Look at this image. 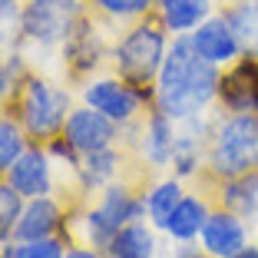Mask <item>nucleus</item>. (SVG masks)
Returning <instances> with one entry per match:
<instances>
[{"label": "nucleus", "instance_id": "0eeeda50", "mask_svg": "<svg viewBox=\"0 0 258 258\" xmlns=\"http://www.w3.org/2000/svg\"><path fill=\"white\" fill-rule=\"evenodd\" d=\"M83 103L119 126H136L146 116V103H156V90H139L122 76H103L83 86Z\"/></svg>", "mask_w": 258, "mask_h": 258}, {"label": "nucleus", "instance_id": "ddd939ff", "mask_svg": "<svg viewBox=\"0 0 258 258\" xmlns=\"http://www.w3.org/2000/svg\"><path fill=\"white\" fill-rule=\"evenodd\" d=\"M192 46H196V53L202 60L215 63V67H228V63H235L238 56L245 53L242 43H238L235 30L228 27V20L222 14H212L205 23H199L196 30L189 33Z\"/></svg>", "mask_w": 258, "mask_h": 258}, {"label": "nucleus", "instance_id": "2f4dec72", "mask_svg": "<svg viewBox=\"0 0 258 258\" xmlns=\"http://www.w3.org/2000/svg\"><path fill=\"white\" fill-rule=\"evenodd\" d=\"M0 63H4V56H0Z\"/></svg>", "mask_w": 258, "mask_h": 258}, {"label": "nucleus", "instance_id": "5701e85b", "mask_svg": "<svg viewBox=\"0 0 258 258\" xmlns=\"http://www.w3.org/2000/svg\"><path fill=\"white\" fill-rule=\"evenodd\" d=\"M30 143L33 139L27 136V129H23V122L17 116H10V113L0 116V175H7L14 169V162L27 152Z\"/></svg>", "mask_w": 258, "mask_h": 258}, {"label": "nucleus", "instance_id": "412c9836", "mask_svg": "<svg viewBox=\"0 0 258 258\" xmlns=\"http://www.w3.org/2000/svg\"><path fill=\"white\" fill-rule=\"evenodd\" d=\"M185 189H182V179H159V182L152 185L149 192H146V219H149L152 228H166L169 215H172V209L179 202H182Z\"/></svg>", "mask_w": 258, "mask_h": 258}, {"label": "nucleus", "instance_id": "c756f323", "mask_svg": "<svg viewBox=\"0 0 258 258\" xmlns=\"http://www.w3.org/2000/svg\"><path fill=\"white\" fill-rule=\"evenodd\" d=\"M232 258H258V245H251V242H248L242 251H238V255H232Z\"/></svg>", "mask_w": 258, "mask_h": 258}, {"label": "nucleus", "instance_id": "f3484780", "mask_svg": "<svg viewBox=\"0 0 258 258\" xmlns=\"http://www.w3.org/2000/svg\"><path fill=\"white\" fill-rule=\"evenodd\" d=\"M215 14L212 0H156V17L172 37L192 33L199 23H205Z\"/></svg>", "mask_w": 258, "mask_h": 258}, {"label": "nucleus", "instance_id": "423d86ee", "mask_svg": "<svg viewBox=\"0 0 258 258\" xmlns=\"http://www.w3.org/2000/svg\"><path fill=\"white\" fill-rule=\"evenodd\" d=\"M90 10V0H23V43L40 46V50H56L73 37V30Z\"/></svg>", "mask_w": 258, "mask_h": 258}, {"label": "nucleus", "instance_id": "4be33fe9", "mask_svg": "<svg viewBox=\"0 0 258 258\" xmlns=\"http://www.w3.org/2000/svg\"><path fill=\"white\" fill-rule=\"evenodd\" d=\"M222 17L228 20V27L235 30L238 43L245 53L258 56V0H232Z\"/></svg>", "mask_w": 258, "mask_h": 258}, {"label": "nucleus", "instance_id": "f257e3e1", "mask_svg": "<svg viewBox=\"0 0 258 258\" xmlns=\"http://www.w3.org/2000/svg\"><path fill=\"white\" fill-rule=\"evenodd\" d=\"M219 76L222 67L202 60L189 33H179V37H172L166 63L156 76V103L152 106L166 113L172 122L202 116L219 99Z\"/></svg>", "mask_w": 258, "mask_h": 258}, {"label": "nucleus", "instance_id": "f8f14e48", "mask_svg": "<svg viewBox=\"0 0 258 258\" xmlns=\"http://www.w3.org/2000/svg\"><path fill=\"white\" fill-rule=\"evenodd\" d=\"M67 232V209L60 199L40 196L23 202L20 222L14 228V242H37V238H53Z\"/></svg>", "mask_w": 258, "mask_h": 258}, {"label": "nucleus", "instance_id": "39448f33", "mask_svg": "<svg viewBox=\"0 0 258 258\" xmlns=\"http://www.w3.org/2000/svg\"><path fill=\"white\" fill-rule=\"evenodd\" d=\"M136 219H146V192H136L129 182H109L99 192L96 205H90L80 219L83 245H93L103 251L122 225Z\"/></svg>", "mask_w": 258, "mask_h": 258}, {"label": "nucleus", "instance_id": "393cba45", "mask_svg": "<svg viewBox=\"0 0 258 258\" xmlns=\"http://www.w3.org/2000/svg\"><path fill=\"white\" fill-rule=\"evenodd\" d=\"M63 255H67L63 235L37 238V242H7V245H0V258H63Z\"/></svg>", "mask_w": 258, "mask_h": 258}, {"label": "nucleus", "instance_id": "6e6552de", "mask_svg": "<svg viewBox=\"0 0 258 258\" xmlns=\"http://www.w3.org/2000/svg\"><path fill=\"white\" fill-rule=\"evenodd\" d=\"M225 113H255L258 116V56L242 53L235 63L222 67L219 99Z\"/></svg>", "mask_w": 258, "mask_h": 258}, {"label": "nucleus", "instance_id": "aec40b11", "mask_svg": "<svg viewBox=\"0 0 258 258\" xmlns=\"http://www.w3.org/2000/svg\"><path fill=\"white\" fill-rule=\"evenodd\" d=\"M215 199H219V205L238 212L245 222H258V169L238 175V179H225V182H219Z\"/></svg>", "mask_w": 258, "mask_h": 258}, {"label": "nucleus", "instance_id": "473e14b6", "mask_svg": "<svg viewBox=\"0 0 258 258\" xmlns=\"http://www.w3.org/2000/svg\"><path fill=\"white\" fill-rule=\"evenodd\" d=\"M228 4H232V0H228Z\"/></svg>", "mask_w": 258, "mask_h": 258}, {"label": "nucleus", "instance_id": "a211bd4d", "mask_svg": "<svg viewBox=\"0 0 258 258\" xmlns=\"http://www.w3.org/2000/svg\"><path fill=\"white\" fill-rule=\"evenodd\" d=\"M209 212H212V205H209L205 196H196V192H192V196H182V202L172 209V215H169L162 232H166L172 242H199Z\"/></svg>", "mask_w": 258, "mask_h": 258}, {"label": "nucleus", "instance_id": "b1692460", "mask_svg": "<svg viewBox=\"0 0 258 258\" xmlns=\"http://www.w3.org/2000/svg\"><path fill=\"white\" fill-rule=\"evenodd\" d=\"M90 7L96 17H106V20H143L156 10V0H90Z\"/></svg>", "mask_w": 258, "mask_h": 258}, {"label": "nucleus", "instance_id": "6ab92c4d", "mask_svg": "<svg viewBox=\"0 0 258 258\" xmlns=\"http://www.w3.org/2000/svg\"><path fill=\"white\" fill-rule=\"evenodd\" d=\"M103 258H156V232L143 219L122 225L113 242L103 248Z\"/></svg>", "mask_w": 258, "mask_h": 258}, {"label": "nucleus", "instance_id": "7ed1b4c3", "mask_svg": "<svg viewBox=\"0 0 258 258\" xmlns=\"http://www.w3.org/2000/svg\"><path fill=\"white\" fill-rule=\"evenodd\" d=\"M169 53V30L159 23L156 10L143 20H136L116 40L113 46V70L126 83L139 90H156V76Z\"/></svg>", "mask_w": 258, "mask_h": 258}, {"label": "nucleus", "instance_id": "9b49d317", "mask_svg": "<svg viewBox=\"0 0 258 258\" xmlns=\"http://www.w3.org/2000/svg\"><path fill=\"white\" fill-rule=\"evenodd\" d=\"M7 182L20 192L23 199L53 196V156L46 152L43 143H30L27 152L14 162L7 172Z\"/></svg>", "mask_w": 258, "mask_h": 258}, {"label": "nucleus", "instance_id": "7c9ffc66", "mask_svg": "<svg viewBox=\"0 0 258 258\" xmlns=\"http://www.w3.org/2000/svg\"><path fill=\"white\" fill-rule=\"evenodd\" d=\"M17 4H23V0H0V10H7V7H17Z\"/></svg>", "mask_w": 258, "mask_h": 258}, {"label": "nucleus", "instance_id": "f03ea898", "mask_svg": "<svg viewBox=\"0 0 258 258\" xmlns=\"http://www.w3.org/2000/svg\"><path fill=\"white\" fill-rule=\"evenodd\" d=\"M258 169V116L255 113H222L212 122L202 172L215 182L238 179Z\"/></svg>", "mask_w": 258, "mask_h": 258}, {"label": "nucleus", "instance_id": "cd10ccee", "mask_svg": "<svg viewBox=\"0 0 258 258\" xmlns=\"http://www.w3.org/2000/svg\"><path fill=\"white\" fill-rule=\"evenodd\" d=\"M172 258H209L202 251V245H192V242H179V248L172 251Z\"/></svg>", "mask_w": 258, "mask_h": 258}, {"label": "nucleus", "instance_id": "2eb2a0df", "mask_svg": "<svg viewBox=\"0 0 258 258\" xmlns=\"http://www.w3.org/2000/svg\"><path fill=\"white\" fill-rule=\"evenodd\" d=\"M175 126L166 113L152 106L149 116L139 119V146H143V159L149 162L152 169H166L172 162V146H175Z\"/></svg>", "mask_w": 258, "mask_h": 258}, {"label": "nucleus", "instance_id": "a878e982", "mask_svg": "<svg viewBox=\"0 0 258 258\" xmlns=\"http://www.w3.org/2000/svg\"><path fill=\"white\" fill-rule=\"evenodd\" d=\"M23 202H27V199L7 182V175H0V245L14 242V228H17V222H20Z\"/></svg>", "mask_w": 258, "mask_h": 258}, {"label": "nucleus", "instance_id": "dca6fc26", "mask_svg": "<svg viewBox=\"0 0 258 258\" xmlns=\"http://www.w3.org/2000/svg\"><path fill=\"white\" fill-rule=\"evenodd\" d=\"M119 169H122V152L116 146H106L96 152H83L73 175L80 182V192H103L109 182H116Z\"/></svg>", "mask_w": 258, "mask_h": 258}, {"label": "nucleus", "instance_id": "4468645a", "mask_svg": "<svg viewBox=\"0 0 258 258\" xmlns=\"http://www.w3.org/2000/svg\"><path fill=\"white\" fill-rule=\"evenodd\" d=\"M63 56H67V67L73 76H86L90 70L99 67V60L106 56V46H103V33L96 27V17L93 10L80 20V27L73 30V37L63 43Z\"/></svg>", "mask_w": 258, "mask_h": 258}, {"label": "nucleus", "instance_id": "c85d7f7f", "mask_svg": "<svg viewBox=\"0 0 258 258\" xmlns=\"http://www.w3.org/2000/svg\"><path fill=\"white\" fill-rule=\"evenodd\" d=\"M63 258H103V251L93 248V245H73V248H67Z\"/></svg>", "mask_w": 258, "mask_h": 258}, {"label": "nucleus", "instance_id": "1a4fd4ad", "mask_svg": "<svg viewBox=\"0 0 258 258\" xmlns=\"http://www.w3.org/2000/svg\"><path fill=\"white\" fill-rule=\"evenodd\" d=\"M63 136L83 156V152H96V149H106V146H116V139H122V126L113 122L109 116L96 113L93 106H80L67 116Z\"/></svg>", "mask_w": 258, "mask_h": 258}, {"label": "nucleus", "instance_id": "9d476101", "mask_svg": "<svg viewBox=\"0 0 258 258\" xmlns=\"http://www.w3.org/2000/svg\"><path fill=\"white\" fill-rule=\"evenodd\" d=\"M199 245L209 258H232L248 245V222L242 219L238 212L219 205L209 212L205 219V228L199 235Z\"/></svg>", "mask_w": 258, "mask_h": 258}, {"label": "nucleus", "instance_id": "bb28decb", "mask_svg": "<svg viewBox=\"0 0 258 258\" xmlns=\"http://www.w3.org/2000/svg\"><path fill=\"white\" fill-rule=\"evenodd\" d=\"M23 43V23H20V4L0 10V56L14 53Z\"/></svg>", "mask_w": 258, "mask_h": 258}, {"label": "nucleus", "instance_id": "20e7f679", "mask_svg": "<svg viewBox=\"0 0 258 258\" xmlns=\"http://www.w3.org/2000/svg\"><path fill=\"white\" fill-rule=\"evenodd\" d=\"M14 109L33 143H50L53 136H60L67 116L73 113L70 109V90L46 83V80H40L33 73L20 86V93L14 99Z\"/></svg>", "mask_w": 258, "mask_h": 258}]
</instances>
